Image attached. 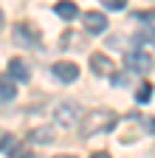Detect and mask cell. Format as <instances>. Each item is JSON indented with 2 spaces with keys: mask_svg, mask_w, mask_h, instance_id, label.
<instances>
[{
  "mask_svg": "<svg viewBox=\"0 0 155 158\" xmlns=\"http://www.w3.org/2000/svg\"><path fill=\"white\" fill-rule=\"evenodd\" d=\"M116 113L113 110H107V107H102V110H90L88 116H85V122H82V138H90V135H96V133H110L113 127H116Z\"/></svg>",
  "mask_w": 155,
  "mask_h": 158,
  "instance_id": "1",
  "label": "cell"
},
{
  "mask_svg": "<svg viewBox=\"0 0 155 158\" xmlns=\"http://www.w3.org/2000/svg\"><path fill=\"white\" fill-rule=\"evenodd\" d=\"M79 116H82V107L76 105V102H59V105L54 107V118H56V124L65 127V130H71V127L79 124Z\"/></svg>",
  "mask_w": 155,
  "mask_h": 158,
  "instance_id": "2",
  "label": "cell"
},
{
  "mask_svg": "<svg viewBox=\"0 0 155 158\" xmlns=\"http://www.w3.org/2000/svg\"><path fill=\"white\" fill-rule=\"evenodd\" d=\"M14 40L26 48H40V31L31 28L28 23H17L14 26Z\"/></svg>",
  "mask_w": 155,
  "mask_h": 158,
  "instance_id": "3",
  "label": "cell"
},
{
  "mask_svg": "<svg viewBox=\"0 0 155 158\" xmlns=\"http://www.w3.org/2000/svg\"><path fill=\"white\" fill-rule=\"evenodd\" d=\"M124 62H127L130 71H149L152 68V54H147L141 48H133V51H127Z\"/></svg>",
  "mask_w": 155,
  "mask_h": 158,
  "instance_id": "4",
  "label": "cell"
},
{
  "mask_svg": "<svg viewBox=\"0 0 155 158\" xmlns=\"http://www.w3.org/2000/svg\"><path fill=\"white\" fill-rule=\"evenodd\" d=\"M82 23H85V31L88 34H102V31H107V17L102 11H85L82 14Z\"/></svg>",
  "mask_w": 155,
  "mask_h": 158,
  "instance_id": "5",
  "label": "cell"
},
{
  "mask_svg": "<svg viewBox=\"0 0 155 158\" xmlns=\"http://www.w3.org/2000/svg\"><path fill=\"white\" fill-rule=\"evenodd\" d=\"M54 76L59 79V82H73V79H79V68H76V62H68V59H62V62H54Z\"/></svg>",
  "mask_w": 155,
  "mask_h": 158,
  "instance_id": "6",
  "label": "cell"
},
{
  "mask_svg": "<svg viewBox=\"0 0 155 158\" xmlns=\"http://www.w3.org/2000/svg\"><path fill=\"white\" fill-rule=\"evenodd\" d=\"M113 59L107 56V54H90V71L96 73V76H110L113 73Z\"/></svg>",
  "mask_w": 155,
  "mask_h": 158,
  "instance_id": "7",
  "label": "cell"
},
{
  "mask_svg": "<svg viewBox=\"0 0 155 158\" xmlns=\"http://www.w3.org/2000/svg\"><path fill=\"white\" fill-rule=\"evenodd\" d=\"M28 138H31L34 144H51L54 138H56V133H54L51 124H43V127H34V130L28 133Z\"/></svg>",
  "mask_w": 155,
  "mask_h": 158,
  "instance_id": "8",
  "label": "cell"
},
{
  "mask_svg": "<svg viewBox=\"0 0 155 158\" xmlns=\"http://www.w3.org/2000/svg\"><path fill=\"white\" fill-rule=\"evenodd\" d=\"M9 73H11V79H17V82H28L31 79V71L26 68V62L23 59H9Z\"/></svg>",
  "mask_w": 155,
  "mask_h": 158,
  "instance_id": "9",
  "label": "cell"
},
{
  "mask_svg": "<svg viewBox=\"0 0 155 158\" xmlns=\"http://www.w3.org/2000/svg\"><path fill=\"white\" fill-rule=\"evenodd\" d=\"M54 11L59 14L62 20H76V14H79V9H76L73 0H59V3L54 6Z\"/></svg>",
  "mask_w": 155,
  "mask_h": 158,
  "instance_id": "10",
  "label": "cell"
},
{
  "mask_svg": "<svg viewBox=\"0 0 155 158\" xmlns=\"http://www.w3.org/2000/svg\"><path fill=\"white\" fill-rule=\"evenodd\" d=\"M17 96V88L9 76H0V102H11V99Z\"/></svg>",
  "mask_w": 155,
  "mask_h": 158,
  "instance_id": "11",
  "label": "cell"
},
{
  "mask_svg": "<svg viewBox=\"0 0 155 158\" xmlns=\"http://www.w3.org/2000/svg\"><path fill=\"white\" fill-rule=\"evenodd\" d=\"M149 99H152V85H149V82L138 85V90H135V102H141V105H147Z\"/></svg>",
  "mask_w": 155,
  "mask_h": 158,
  "instance_id": "12",
  "label": "cell"
},
{
  "mask_svg": "<svg viewBox=\"0 0 155 158\" xmlns=\"http://www.w3.org/2000/svg\"><path fill=\"white\" fill-rule=\"evenodd\" d=\"M14 144H17V141H14V135H11V133H6V130H0V150L9 152Z\"/></svg>",
  "mask_w": 155,
  "mask_h": 158,
  "instance_id": "13",
  "label": "cell"
},
{
  "mask_svg": "<svg viewBox=\"0 0 155 158\" xmlns=\"http://www.w3.org/2000/svg\"><path fill=\"white\" fill-rule=\"evenodd\" d=\"M133 43H135V48H141V51H144V45L152 43V31H147V34H135V37H133Z\"/></svg>",
  "mask_w": 155,
  "mask_h": 158,
  "instance_id": "14",
  "label": "cell"
},
{
  "mask_svg": "<svg viewBox=\"0 0 155 158\" xmlns=\"http://www.w3.org/2000/svg\"><path fill=\"white\" fill-rule=\"evenodd\" d=\"M9 155H11V158H28V147H26V144H20V147L14 144V147L9 150Z\"/></svg>",
  "mask_w": 155,
  "mask_h": 158,
  "instance_id": "15",
  "label": "cell"
},
{
  "mask_svg": "<svg viewBox=\"0 0 155 158\" xmlns=\"http://www.w3.org/2000/svg\"><path fill=\"white\" fill-rule=\"evenodd\" d=\"M102 3H104L107 9H113V11H121V9L127 6V0H102Z\"/></svg>",
  "mask_w": 155,
  "mask_h": 158,
  "instance_id": "16",
  "label": "cell"
},
{
  "mask_svg": "<svg viewBox=\"0 0 155 158\" xmlns=\"http://www.w3.org/2000/svg\"><path fill=\"white\" fill-rule=\"evenodd\" d=\"M90 158H110V152H104V150H99V152H93Z\"/></svg>",
  "mask_w": 155,
  "mask_h": 158,
  "instance_id": "17",
  "label": "cell"
},
{
  "mask_svg": "<svg viewBox=\"0 0 155 158\" xmlns=\"http://www.w3.org/2000/svg\"><path fill=\"white\" fill-rule=\"evenodd\" d=\"M3 26H6V17H3V9H0V31H3Z\"/></svg>",
  "mask_w": 155,
  "mask_h": 158,
  "instance_id": "18",
  "label": "cell"
},
{
  "mask_svg": "<svg viewBox=\"0 0 155 158\" xmlns=\"http://www.w3.org/2000/svg\"><path fill=\"white\" fill-rule=\"evenodd\" d=\"M54 158H76V155H54Z\"/></svg>",
  "mask_w": 155,
  "mask_h": 158,
  "instance_id": "19",
  "label": "cell"
}]
</instances>
